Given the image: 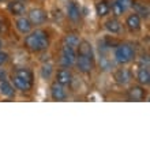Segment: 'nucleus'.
Returning <instances> with one entry per match:
<instances>
[{
    "mask_svg": "<svg viewBox=\"0 0 150 150\" xmlns=\"http://www.w3.org/2000/svg\"><path fill=\"white\" fill-rule=\"evenodd\" d=\"M49 44H51V41H49L48 33L45 30H41V29L32 30L25 36L23 40L25 48L33 53H40V52L47 51L49 48Z\"/></svg>",
    "mask_w": 150,
    "mask_h": 150,
    "instance_id": "nucleus-1",
    "label": "nucleus"
},
{
    "mask_svg": "<svg viewBox=\"0 0 150 150\" xmlns=\"http://www.w3.org/2000/svg\"><path fill=\"white\" fill-rule=\"evenodd\" d=\"M113 59L115 62L120 66H126V64L131 63L135 59V49L131 44L123 42L119 44L117 47L115 48L113 52Z\"/></svg>",
    "mask_w": 150,
    "mask_h": 150,
    "instance_id": "nucleus-2",
    "label": "nucleus"
},
{
    "mask_svg": "<svg viewBox=\"0 0 150 150\" xmlns=\"http://www.w3.org/2000/svg\"><path fill=\"white\" fill-rule=\"evenodd\" d=\"M75 60H76V49L67 47V45H63L62 52H60V64H62V67H74Z\"/></svg>",
    "mask_w": 150,
    "mask_h": 150,
    "instance_id": "nucleus-3",
    "label": "nucleus"
},
{
    "mask_svg": "<svg viewBox=\"0 0 150 150\" xmlns=\"http://www.w3.org/2000/svg\"><path fill=\"white\" fill-rule=\"evenodd\" d=\"M132 72H131V70H128V68H117L116 71L113 72V79L115 82L117 83V85H120V86H126V85H128V83L132 81Z\"/></svg>",
    "mask_w": 150,
    "mask_h": 150,
    "instance_id": "nucleus-4",
    "label": "nucleus"
},
{
    "mask_svg": "<svg viewBox=\"0 0 150 150\" xmlns=\"http://www.w3.org/2000/svg\"><path fill=\"white\" fill-rule=\"evenodd\" d=\"M94 64H96V62L90 60L89 57H86V56H82V55H78V53H76L75 66H76V68L79 70V72H82V74H89V72L93 71Z\"/></svg>",
    "mask_w": 150,
    "mask_h": 150,
    "instance_id": "nucleus-5",
    "label": "nucleus"
},
{
    "mask_svg": "<svg viewBox=\"0 0 150 150\" xmlns=\"http://www.w3.org/2000/svg\"><path fill=\"white\" fill-rule=\"evenodd\" d=\"M28 18L29 21L32 22V25L34 26H40V25L45 23V21H47V12L44 11L42 8H32L28 14Z\"/></svg>",
    "mask_w": 150,
    "mask_h": 150,
    "instance_id": "nucleus-6",
    "label": "nucleus"
},
{
    "mask_svg": "<svg viewBox=\"0 0 150 150\" xmlns=\"http://www.w3.org/2000/svg\"><path fill=\"white\" fill-rule=\"evenodd\" d=\"M55 82L63 85V86H70L72 83V72L66 67L59 68L55 72Z\"/></svg>",
    "mask_w": 150,
    "mask_h": 150,
    "instance_id": "nucleus-7",
    "label": "nucleus"
},
{
    "mask_svg": "<svg viewBox=\"0 0 150 150\" xmlns=\"http://www.w3.org/2000/svg\"><path fill=\"white\" fill-rule=\"evenodd\" d=\"M127 97L130 101H143L146 98V90L142 85H135L127 90Z\"/></svg>",
    "mask_w": 150,
    "mask_h": 150,
    "instance_id": "nucleus-8",
    "label": "nucleus"
},
{
    "mask_svg": "<svg viewBox=\"0 0 150 150\" xmlns=\"http://www.w3.org/2000/svg\"><path fill=\"white\" fill-rule=\"evenodd\" d=\"M51 97L53 101H66L68 97L66 87L57 82H53L51 85Z\"/></svg>",
    "mask_w": 150,
    "mask_h": 150,
    "instance_id": "nucleus-9",
    "label": "nucleus"
},
{
    "mask_svg": "<svg viewBox=\"0 0 150 150\" xmlns=\"http://www.w3.org/2000/svg\"><path fill=\"white\" fill-rule=\"evenodd\" d=\"M76 53H78V55H82V56H86V57H89L90 60L96 62L93 45H91L87 40H81V41H79L78 47H76Z\"/></svg>",
    "mask_w": 150,
    "mask_h": 150,
    "instance_id": "nucleus-10",
    "label": "nucleus"
},
{
    "mask_svg": "<svg viewBox=\"0 0 150 150\" xmlns=\"http://www.w3.org/2000/svg\"><path fill=\"white\" fill-rule=\"evenodd\" d=\"M15 28L21 34L26 36L28 33H30L33 30V25H32V22L29 21L28 16L21 15V16H18V19L15 21Z\"/></svg>",
    "mask_w": 150,
    "mask_h": 150,
    "instance_id": "nucleus-11",
    "label": "nucleus"
},
{
    "mask_svg": "<svg viewBox=\"0 0 150 150\" xmlns=\"http://www.w3.org/2000/svg\"><path fill=\"white\" fill-rule=\"evenodd\" d=\"M11 83L16 90H21V91H23V93L30 91L32 90V87H33V82H29V81L21 78V76H18V75H12Z\"/></svg>",
    "mask_w": 150,
    "mask_h": 150,
    "instance_id": "nucleus-12",
    "label": "nucleus"
},
{
    "mask_svg": "<svg viewBox=\"0 0 150 150\" xmlns=\"http://www.w3.org/2000/svg\"><path fill=\"white\" fill-rule=\"evenodd\" d=\"M8 11L11 12L14 16H21L26 12V6L23 0H11L8 3Z\"/></svg>",
    "mask_w": 150,
    "mask_h": 150,
    "instance_id": "nucleus-13",
    "label": "nucleus"
},
{
    "mask_svg": "<svg viewBox=\"0 0 150 150\" xmlns=\"http://www.w3.org/2000/svg\"><path fill=\"white\" fill-rule=\"evenodd\" d=\"M126 26L128 28L130 32H138L139 29H141V26H142V19H141V16H139L137 12L130 14L126 19Z\"/></svg>",
    "mask_w": 150,
    "mask_h": 150,
    "instance_id": "nucleus-14",
    "label": "nucleus"
},
{
    "mask_svg": "<svg viewBox=\"0 0 150 150\" xmlns=\"http://www.w3.org/2000/svg\"><path fill=\"white\" fill-rule=\"evenodd\" d=\"M67 16L71 22H78L81 19V8L72 0H70L67 3Z\"/></svg>",
    "mask_w": 150,
    "mask_h": 150,
    "instance_id": "nucleus-15",
    "label": "nucleus"
},
{
    "mask_svg": "<svg viewBox=\"0 0 150 150\" xmlns=\"http://www.w3.org/2000/svg\"><path fill=\"white\" fill-rule=\"evenodd\" d=\"M105 30L108 33H111V34H119V33L122 32V23H120V21L117 18H109V19L105 21Z\"/></svg>",
    "mask_w": 150,
    "mask_h": 150,
    "instance_id": "nucleus-16",
    "label": "nucleus"
},
{
    "mask_svg": "<svg viewBox=\"0 0 150 150\" xmlns=\"http://www.w3.org/2000/svg\"><path fill=\"white\" fill-rule=\"evenodd\" d=\"M14 94H15V87L12 86V83L8 82L7 79H1L0 81V96L11 98L14 97Z\"/></svg>",
    "mask_w": 150,
    "mask_h": 150,
    "instance_id": "nucleus-17",
    "label": "nucleus"
},
{
    "mask_svg": "<svg viewBox=\"0 0 150 150\" xmlns=\"http://www.w3.org/2000/svg\"><path fill=\"white\" fill-rule=\"evenodd\" d=\"M135 78L138 81L139 85H142V86H147L150 83V71L147 67H139V70L137 71V75H135Z\"/></svg>",
    "mask_w": 150,
    "mask_h": 150,
    "instance_id": "nucleus-18",
    "label": "nucleus"
},
{
    "mask_svg": "<svg viewBox=\"0 0 150 150\" xmlns=\"http://www.w3.org/2000/svg\"><path fill=\"white\" fill-rule=\"evenodd\" d=\"M79 41H81V40H79V37L76 36V34L68 33V34H66L63 38V45H67V47H71V48H74V49H76Z\"/></svg>",
    "mask_w": 150,
    "mask_h": 150,
    "instance_id": "nucleus-19",
    "label": "nucleus"
},
{
    "mask_svg": "<svg viewBox=\"0 0 150 150\" xmlns=\"http://www.w3.org/2000/svg\"><path fill=\"white\" fill-rule=\"evenodd\" d=\"M111 11V6L107 3V0H101L98 3L96 4V12L98 16H105L109 14Z\"/></svg>",
    "mask_w": 150,
    "mask_h": 150,
    "instance_id": "nucleus-20",
    "label": "nucleus"
},
{
    "mask_svg": "<svg viewBox=\"0 0 150 150\" xmlns=\"http://www.w3.org/2000/svg\"><path fill=\"white\" fill-rule=\"evenodd\" d=\"M14 75H18V76H21V78L26 79V81H29V82H34V76H33V72L29 70V68H16L15 71H14Z\"/></svg>",
    "mask_w": 150,
    "mask_h": 150,
    "instance_id": "nucleus-21",
    "label": "nucleus"
},
{
    "mask_svg": "<svg viewBox=\"0 0 150 150\" xmlns=\"http://www.w3.org/2000/svg\"><path fill=\"white\" fill-rule=\"evenodd\" d=\"M135 10H137V14L141 16V19H147L149 18V6L143 3H139V4H135Z\"/></svg>",
    "mask_w": 150,
    "mask_h": 150,
    "instance_id": "nucleus-22",
    "label": "nucleus"
},
{
    "mask_svg": "<svg viewBox=\"0 0 150 150\" xmlns=\"http://www.w3.org/2000/svg\"><path fill=\"white\" fill-rule=\"evenodd\" d=\"M53 74V66L51 63H47V64H42V67H41V78L42 79H49Z\"/></svg>",
    "mask_w": 150,
    "mask_h": 150,
    "instance_id": "nucleus-23",
    "label": "nucleus"
},
{
    "mask_svg": "<svg viewBox=\"0 0 150 150\" xmlns=\"http://www.w3.org/2000/svg\"><path fill=\"white\" fill-rule=\"evenodd\" d=\"M111 10H112V14H113L115 16H120V15H123V14L126 12V11H124V8H123L122 6H120L117 1H116V0H115L113 3H112Z\"/></svg>",
    "mask_w": 150,
    "mask_h": 150,
    "instance_id": "nucleus-24",
    "label": "nucleus"
},
{
    "mask_svg": "<svg viewBox=\"0 0 150 150\" xmlns=\"http://www.w3.org/2000/svg\"><path fill=\"white\" fill-rule=\"evenodd\" d=\"M116 1H117V3L120 4L123 8H124V11H127L128 8L132 7V3H134L132 0H116Z\"/></svg>",
    "mask_w": 150,
    "mask_h": 150,
    "instance_id": "nucleus-25",
    "label": "nucleus"
},
{
    "mask_svg": "<svg viewBox=\"0 0 150 150\" xmlns=\"http://www.w3.org/2000/svg\"><path fill=\"white\" fill-rule=\"evenodd\" d=\"M8 59H10V56H8L7 52L0 51V67H3L4 64L8 62Z\"/></svg>",
    "mask_w": 150,
    "mask_h": 150,
    "instance_id": "nucleus-26",
    "label": "nucleus"
},
{
    "mask_svg": "<svg viewBox=\"0 0 150 150\" xmlns=\"http://www.w3.org/2000/svg\"><path fill=\"white\" fill-rule=\"evenodd\" d=\"M139 67H147L149 68V56H142L139 60Z\"/></svg>",
    "mask_w": 150,
    "mask_h": 150,
    "instance_id": "nucleus-27",
    "label": "nucleus"
},
{
    "mask_svg": "<svg viewBox=\"0 0 150 150\" xmlns=\"http://www.w3.org/2000/svg\"><path fill=\"white\" fill-rule=\"evenodd\" d=\"M1 79H7V72H6L4 68L0 67V81H1Z\"/></svg>",
    "mask_w": 150,
    "mask_h": 150,
    "instance_id": "nucleus-28",
    "label": "nucleus"
},
{
    "mask_svg": "<svg viewBox=\"0 0 150 150\" xmlns=\"http://www.w3.org/2000/svg\"><path fill=\"white\" fill-rule=\"evenodd\" d=\"M6 32V25H4V19L3 18H0V33Z\"/></svg>",
    "mask_w": 150,
    "mask_h": 150,
    "instance_id": "nucleus-29",
    "label": "nucleus"
},
{
    "mask_svg": "<svg viewBox=\"0 0 150 150\" xmlns=\"http://www.w3.org/2000/svg\"><path fill=\"white\" fill-rule=\"evenodd\" d=\"M1 48H3V41L0 40V51H1Z\"/></svg>",
    "mask_w": 150,
    "mask_h": 150,
    "instance_id": "nucleus-30",
    "label": "nucleus"
},
{
    "mask_svg": "<svg viewBox=\"0 0 150 150\" xmlns=\"http://www.w3.org/2000/svg\"><path fill=\"white\" fill-rule=\"evenodd\" d=\"M1 1H3V0H0V3H1Z\"/></svg>",
    "mask_w": 150,
    "mask_h": 150,
    "instance_id": "nucleus-31",
    "label": "nucleus"
}]
</instances>
